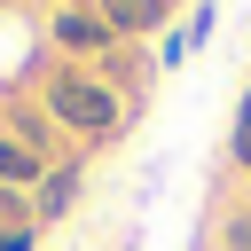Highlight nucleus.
Segmentation results:
<instances>
[{
  "label": "nucleus",
  "instance_id": "nucleus-8",
  "mask_svg": "<svg viewBox=\"0 0 251 251\" xmlns=\"http://www.w3.org/2000/svg\"><path fill=\"white\" fill-rule=\"evenodd\" d=\"M227 251H251V212H235V220H227Z\"/></svg>",
  "mask_w": 251,
  "mask_h": 251
},
{
  "label": "nucleus",
  "instance_id": "nucleus-4",
  "mask_svg": "<svg viewBox=\"0 0 251 251\" xmlns=\"http://www.w3.org/2000/svg\"><path fill=\"white\" fill-rule=\"evenodd\" d=\"M0 180L8 188H39L47 180V149H31L24 133H0Z\"/></svg>",
  "mask_w": 251,
  "mask_h": 251
},
{
  "label": "nucleus",
  "instance_id": "nucleus-1",
  "mask_svg": "<svg viewBox=\"0 0 251 251\" xmlns=\"http://www.w3.org/2000/svg\"><path fill=\"white\" fill-rule=\"evenodd\" d=\"M47 118L71 126V133H86V141H102V133H118L126 102H118L110 78H94V71H63V78L47 86Z\"/></svg>",
  "mask_w": 251,
  "mask_h": 251
},
{
  "label": "nucleus",
  "instance_id": "nucleus-5",
  "mask_svg": "<svg viewBox=\"0 0 251 251\" xmlns=\"http://www.w3.org/2000/svg\"><path fill=\"white\" fill-rule=\"evenodd\" d=\"M94 16H102L118 39H133V31H157V24H165V0H94Z\"/></svg>",
  "mask_w": 251,
  "mask_h": 251
},
{
  "label": "nucleus",
  "instance_id": "nucleus-6",
  "mask_svg": "<svg viewBox=\"0 0 251 251\" xmlns=\"http://www.w3.org/2000/svg\"><path fill=\"white\" fill-rule=\"evenodd\" d=\"M227 157L251 173V86H243V110H235V133H227Z\"/></svg>",
  "mask_w": 251,
  "mask_h": 251
},
{
  "label": "nucleus",
  "instance_id": "nucleus-2",
  "mask_svg": "<svg viewBox=\"0 0 251 251\" xmlns=\"http://www.w3.org/2000/svg\"><path fill=\"white\" fill-rule=\"evenodd\" d=\"M78 188H86V165H78V157H63V165H47V180L31 188V227H47V220H63V212L78 204Z\"/></svg>",
  "mask_w": 251,
  "mask_h": 251
},
{
  "label": "nucleus",
  "instance_id": "nucleus-9",
  "mask_svg": "<svg viewBox=\"0 0 251 251\" xmlns=\"http://www.w3.org/2000/svg\"><path fill=\"white\" fill-rule=\"evenodd\" d=\"M31 235H39L31 220H24V227H0V251H31Z\"/></svg>",
  "mask_w": 251,
  "mask_h": 251
},
{
  "label": "nucleus",
  "instance_id": "nucleus-7",
  "mask_svg": "<svg viewBox=\"0 0 251 251\" xmlns=\"http://www.w3.org/2000/svg\"><path fill=\"white\" fill-rule=\"evenodd\" d=\"M180 39H188V55L212 39V0H196V16H188V31H180Z\"/></svg>",
  "mask_w": 251,
  "mask_h": 251
},
{
  "label": "nucleus",
  "instance_id": "nucleus-3",
  "mask_svg": "<svg viewBox=\"0 0 251 251\" xmlns=\"http://www.w3.org/2000/svg\"><path fill=\"white\" fill-rule=\"evenodd\" d=\"M110 39H118V31H110L94 8H63V16H55V47H63V55H102Z\"/></svg>",
  "mask_w": 251,
  "mask_h": 251
}]
</instances>
